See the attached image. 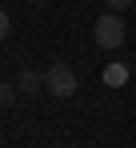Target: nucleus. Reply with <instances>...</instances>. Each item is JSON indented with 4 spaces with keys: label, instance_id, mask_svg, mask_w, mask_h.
Wrapping results in <instances>:
<instances>
[{
    "label": "nucleus",
    "instance_id": "0eeeda50",
    "mask_svg": "<svg viewBox=\"0 0 136 148\" xmlns=\"http://www.w3.org/2000/svg\"><path fill=\"white\" fill-rule=\"evenodd\" d=\"M8 28H12V24H8V12H4V8H0V40H4V36H8Z\"/></svg>",
    "mask_w": 136,
    "mask_h": 148
},
{
    "label": "nucleus",
    "instance_id": "f257e3e1",
    "mask_svg": "<svg viewBox=\"0 0 136 148\" xmlns=\"http://www.w3.org/2000/svg\"><path fill=\"white\" fill-rule=\"evenodd\" d=\"M92 36H96V44H100V48H120V44H124V16L108 8V12L96 20Z\"/></svg>",
    "mask_w": 136,
    "mask_h": 148
},
{
    "label": "nucleus",
    "instance_id": "20e7f679",
    "mask_svg": "<svg viewBox=\"0 0 136 148\" xmlns=\"http://www.w3.org/2000/svg\"><path fill=\"white\" fill-rule=\"evenodd\" d=\"M40 84H44V76H40V72H32V68H24V72H20V88H24V92H36Z\"/></svg>",
    "mask_w": 136,
    "mask_h": 148
},
{
    "label": "nucleus",
    "instance_id": "7ed1b4c3",
    "mask_svg": "<svg viewBox=\"0 0 136 148\" xmlns=\"http://www.w3.org/2000/svg\"><path fill=\"white\" fill-rule=\"evenodd\" d=\"M124 80H128V68H124V64H108V68H104V84H112V88H120Z\"/></svg>",
    "mask_w": 136,
    "mask_h": 148
},
{
    "label": "nucleus",
    "instance_id": "39448f33",
    "mask_svg": "<svg viewBox=\"0 0 136 148\" xmlns=\"http://www.w3.org/2000/svg\"><path fill=\"white\" fill-rule=\"evenodd\" d=\"M12 96H16V92H12V84H0V108H8Z\"/></svg>",
    "mask_w": 136,
    "mask_h": 148
},
{
    "label": "nucleus",
    "instance_id": "f03ea898",
    "mask_svg": "<svg viewBox=\"0 0 136 148\" xmlns=\"http://www.w3.org/2000/svg\"><path fill=\"white\" fill-rule=\"evenodd\" d=\"M44 88H48L56 100H68L76 88H80V80H76V72H72L68 64H52V68L44 72Z\"/></svg>",
    "mask_w": 136,
    "mask_h": 148
},
{
    "label": "nucleus",
    "instance_id": "6e6552de",
    "mask_svg": "<svg viewBox=\"0 0 136 148\" xmlns=\"http://www.w3.org/2000/svg\"><path fill=\"white\" fill-rule=\"evenodd\" d=\"M36 4H40V0H36Z\"/></svg>",
    "mask_w": 136,
    "mask_h": 148
},
{
    "label": "nucleus",
    "instance_id": "423d86ee",
    "mask_svg": "<svg viewBox=\"0 0 136 148\" xmlns=\"http://www.w3.org/2000/svg\"><path fill=\"white\" fill-rule=\"evenodd\" d=\"M108 8L112 12H124V8H132V0H108Z\"/></svg>",
    "mask_w": 136,
    "mask_h": 148
}]
</instances>
